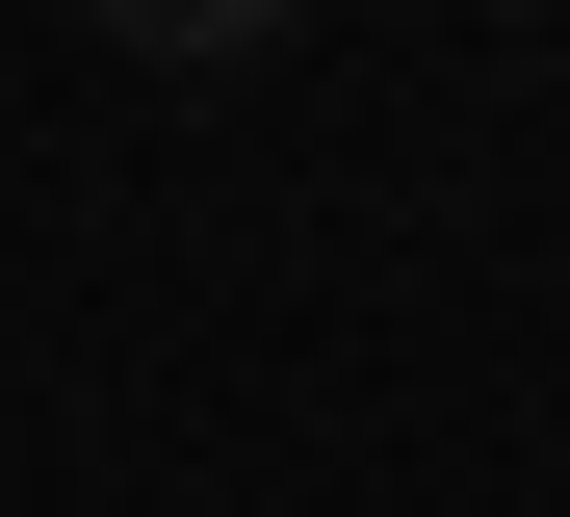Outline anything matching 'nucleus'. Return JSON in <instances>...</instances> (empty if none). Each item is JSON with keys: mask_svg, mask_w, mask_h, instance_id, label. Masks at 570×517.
I'll return each instance as SVG.
<instances>
[{"mask_svg": "<svg viewBox=\"0 0 570 517\" xmlns=\"http://www.w3.org/2000/svg\"><path fill=\"white\" fill-rule=\"evenodd\" d=\"M105 27H130V52H181V78H208V52H259V27H285V0H105Z\"/></svg>", "mask_w": 570, "mask_h": 517, "instance_id": "obj_1", "label": "nucleus"}]
</instances>
